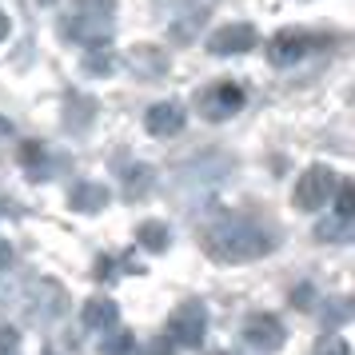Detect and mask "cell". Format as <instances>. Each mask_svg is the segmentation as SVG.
I'll list each match as a JSON object with an SVG mask.
<instances>
[{
    "label": "cell",
    "mask_w": 355,
    "mask_h": 355,
    "mask_svg": "<svg viewBox=\"0 0 355 355\" xmlns=\"http://www.w3.org/2000/svg\"><path fill=\"white\" fill-rule=\"evenodd\" d=\"M315 236H320V240H347V236H352V220H331V224L323 220V224L315 227Z\"/></svg>",
    "instance_id": "17"
},
{
    "label": "cell",
    "mask_w": 355,
    "mask_h": 355,
    "mask_svg": "<svg viewBox=\"0 0 355 355\" xmlns=\"http://www.w3.org/2000/svg\"><path fill=\"white\" fill-rule=\"evenodd\" d=\"M136 243L148 248V252H168L172 232H168V224H160V220H144V224L136 227Z\"/></svg>",
    "instance_id": "11"
},
{
    "label": "cell",
    "mask_w": 355,
    "mask_h": 355,
    "mask_svg": "<svg viewBox=\"0 0 355 355\" xmlns=\"http://www.w3.org/2000/svg\"><path fill=\"white\" fill-rule=\"evenodd\" d=\"M291 304H295V307H311V288H307V284H300V288L291 291Z\"/></svg>",
    "instance_id": "20"
},
{
    "label": "cell",
    "mask_w": 355,
    "mask_h": 355,
    "mask_svg": "<svg viewBox=\"0 0 355 355\" xmlns=\"http://www.w3.org/2000/svg\"><path fill=\"white\" fill-rule=\"evenodd\" d=\"M8 28H12V24H8V17H4V12H0V40H4V36H8Z\"/></svg>",
    "instance_id": "24"
},
{
    "label": "cell",
    "mask_w": 355,
    "mask_h": 355,
    "mask_svg": "<svg viewBox=\"0 0 355 355\" xmlns=\"http://www.w3.org/2000/svg\"><path fill=\"white\" fill-rule=\"evenodd\" d=\"M4 132H8V120H4V116H0V136H4Z\"/></svg>",
    "instance_id": "25"
},
{
    "label": "cell",
    "mask_w": 355,
    "mask_h": 355,
    "mask_svg": "<svg viewBox=\"0 0 355 355\" xmlns=\"http://www.w3.org/2000/svg\"><path fill=\"white\" fill-rule=\"evenodd\" d=\"M132 352H136L132 331H112V336L100 343V355H132Z\"/></svg>",
    "instance_id": "13"
},
{
    "label": "cell",
    "mask_w": 355,
    "mask_h": 355,
    "mask_svg": "<svg viewBox=\"0 0 355 355\" xmlns=\"http://www.w3.org/2000/svg\"><path fill=\"white\" fill-rule=\"evenodd\" d=\"M336 211H339V220H352L355 216V188L352 184H336Z\"/></svg>",
    "instance_id": "16"
},
{
    "label": "cell",
    "mask_w": 355,
    "mask_h": 355,
    "mask_svg": "<svg viewBox=\"0 0 355 355\" xmlns=\"http://www.w3.org/2000/svg\"><path fill=\"white\" fill-rule=\"evenodd\" d=\"M208 336V311L200 300H188V304H180L172 311V320H168V339L176 343V347H200Z\"/></svg>",
    "instance_id": "3"
},
{
    "label": "cell",
    "mask_w": 355,
    "mask_h": 355,
    "mask_svg": "<svg viewBox=\"0 0 355 355\" xmlns=\"http://www.w3.org/2000/svg\"><path fill=\"white\" fill-rule=\"evenodd\" d=\"M68 204L76 211H100L108 204V188H104V184H76V188L68 192Z\"/></svg>",
    "instance_id": "10"
},
{
    "label": "cell",
    "mask_w": 355,
    "mask_h": 355,
    "mask_svg": "<svg viewBox=\"0 0 355 355\" xmlns=\"http://www.w3.org/2000/svg\"><path fill=\"white\" fill-rule=\"evenodd\" d=\"M80 320L88 331H112L116 320H120V307H116V300H104V295H92L88 304H84Z\"/></svg>",
    "instance_id": "8"
},
{
    "label": "cell",
    "mask_w": 355,
    "mask_h": 355,
    "mask_svg": "<svg viewBox=\"0 0 355 355\" xmlns=\"http://www.w3.org/2000/svg\"><path fill=\"white\" fill-rule=\"evenodd\" d=\"M144 124L152 136H176L180 128H184V108L180 104H172V100H164V104H152L144 116Z\"/></svg>",
    "instance_id": "7"
},
{
    "label": "cell",
    "mask_w": 355,
    "mask_h": 355,
    "mask_svg": "<svg viewBox=\"0 0 355 355\" xmlns=\"http://www.w3.org/2000/svg\"><path fill=\"white\" fill-rule=\"evenodd\" d=\"M336 172L327 168V164H315V168H307L304 176L295 180V192H291V204L300 211H320L327 200H331V192H336Z\"/></svg>",
    "instance_id": "2"
},
{
    "label": "cell",
    "mask_w": 355,
    "mask_h": 355,
    "mask_svg": "<svg viewBox=\"0 0 355 355\" xmlns=\"http://www.w3.org/2000/svg\"><path fill=\"white\" fill-rule=\"evenodd\" d=\"M196 108H200V116L204 120H232V116L243 108V88L240 84H232V80H220V84H211V88H204L200 96H196Z\"/></svg>",
    "instance_id": "4"
},
{
    "label": "cell",
    "mask_w": 355,
    "mask_h": 355,
    "mask_svg": "<svg viewBox=\"0 0 355 355\" xmlns=\"http://www.w3.org/2000/svg\"><path fill=\"white\" fill-rule=\"evenodd\" d=\"M112 275V259H96V279H108Z\"/></svg>",
    "instance_id": "23"
},
{
    "label": "cell",
    "mask_w": 355,
    "mask_h": 355,
    "mask_svg": "<svg viewBox=\"0 0 355 355\" xmlns=\"http://www.w3.org/2000/svg\"><path fill=\"white\" fill-rule=\"evenodd\" d=\"M216 355H224V352H216Z\"/></svg>",
    "instance_id": "26"
},
{
    "label": "cell",
    "mask_w": 355,
    "mask_h": 355,
    "mask_svg": "<svg viewBox=\"0 0 355 355\" xmlns=\"http://www.w3.org/2000/svg\"><path fill=\"white\" fill-rule=\"evenodd\" d=\"M84 68H88L92 76H112V72H116V56H112V49H108V44H96V49L84 56Z\"/></svg>",
    "instance_id": "12"
},
{
    "label": "cell",
    "mask_w": 355,
    "mask_h": 355,
    "mask_svg": "<svg viewBox=\"0 0 355 355\" xmlns=\"http://www.w3.org/2000/svg\"><path fill=\"white\" fill-rule=\"evenodd\" d=\"M20 160H24V168H28V176H33L36 160H44V148H40V144H24V148H20Z\"/></svg>",
    "instance_id": "18"
},
{
    "label": "cell",
    "mask_w": 355,
    "mask_h": 355,
    "mask_svg": "<svg viewBox=\"0 0 355 355\" xmlns=\"http://www.w3.org/2000/svg\"><path fill=\"white\" fill-rule=\"evenodd\" d=\"M8 263H12V243L0 240V272H8Z\"/></svg>",
    "instance_id": "21"
},
{
    "label": "cell",
    "mask_w": 355,
    "mask_h": 355,
    "mask_svg": "<svg viewBox=\"0 0 355 355\" xmlns=\"http://www.w3.org/2000/svg\"><path fill=\"white\" fill-rule=\"evenodd\" d=\"M204 252L220 263H248L272 252V236L252 220H216L204 227Z\"/></svg>",
    "instance_id": "1"
},
{
    "label": "cell",
    "mask_w": 355,
    "mask_h": 355,
    "mask_svg": "<svg viewBox=\"0 0 355 355\" xmlns=\"http://www.w3.org/2000/svg\"><path fill=\"white\" fill-rule=\"evenodd\" d=\"M304 52H307V36H300V33H279L272 44H268V56H272V64H279V68L295 64Z\"/></svg>",
    "instance_id": "9"
},
{
    "label": "cell",
    "mask_w": 355,
    "mask_h": 355,
    "mask_svg": "<svg viewBox=\"0 0 355 355\" xmlns=\"http://www.w3.org/2000/svg\"><path fill=\"white\" fill-rule=\"evenodd\" d=\"M311 355H352V347H347V339L336 336V331H327V336L315 339V347H311Z\"/></svg>",
    "instance_id": "15"
},
{
    "label": "cell",
    "mask_w": 355,
    "mask_h": 355,
    "mask_svg": "<svg viewBox=\"0 0 355 355\" xmlns=\"http://www.w3.org/2000/svg\"><path fill=\"white\" fill-rule=\"evenodd\" d=\"M17 343H20L17 327H8V323H0V347H8V352H12V347H17Z\"/></svg>",
    "instance_id": "19"
},
{
    "label": "cell",
    "mask_w": 355,
    "mask_h": 355,
    "mask_svg": "<svg viewBox=\"0 0 355 355\" xmlns=\"http://www.w3.org/2000/svg\"><path fill=\"white\" fill-rule=\"evenodd\" d=\"M144 355H172V339H156Z\"/></svg>",
    "instance_id": "22"
},
{
    "label": "cell",
    "mask_w": 355,
    "mask_h": 355,
    "mask_svg": "<svg viewBox=\"0 0 355 355\" xmlns=\"http://www.w3.org/2000/svg\"><path fill=\"white\" fill-rule=\"evenodd\" d=\"M208 49L216 56H240V52L256 49V28L252 24H224L208 36Z\"/></svg>",
    "instance_id": "6"
},
{
    "label": "cell",
    "mask_w": 355,
    "mask_h": 355,
    "mask_svg": "<svg viewBox=\"0 0 355 355\" xmlns=\"http://www.w3.org/2000/svg\"><path fill=\"white\" fill-rule=\"evenodd\" d=\"M148 188H152V168H132L128 172V200H144L148 196Z\"/></svg>",
    "instance_id": "14"
},
{
    "label": "cell",
    "mask_w": 355,
    "mask_h": 355,
    "mask_svg": "<svg viewBox=\"0 0 355 355\" xmlns=\"http://www.w3.org/2000/svg\"><path fill=\"white\" fill-rule=\"evenodd\" d=\"M243 339L256 347V352H279L284 347V339H288V331H284V323L275 320V315H268V311H256V315H248L243 320Z\"/></svg>",
    "instance_id": "5"
}]
</instances>
